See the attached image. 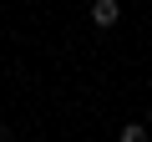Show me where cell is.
<instances>
[{"instance_id": "6da1fadb", "label": "cell", "mask_w": 152, "mask_h": 142, "mask_svg": "<svg viewBox=\"0 0 152 142\" xmlns=\"http://www.w3.org/2000/svg\"><path fill=\"white\" fill-rule=\"evenodd\" d=\"M122 20V0H96V5H91V26L96 31H112Z\"/></svg>"}, {"instance_id": "7a4b0ae2", "label": "cell", "mask_w": 152, "mask_h": 142, "mask_svg": "<svg viewBox=\"0 0 152 142\" xmlns=\"http://www.w3.org/2000/svg\"><path fill=\"white\" fill-rule=\"evenodd\" d=\"M122 142H147V127H142V122H127V127H122Z\"/></svg>"}, {"instance_id": "3957f363", "label": "cell", "mask_w": 152, "mask_h": 142, "mask_svg": "<svg viewBox=\"0 0 152 142\" xmlns=\"http://www.w3.org/2000/svg\"><path fill=\"white\" fill-rule=\"evenodd\" d=\"M147 127H152V107H147Z\"/></svg>"}]
</instances>
